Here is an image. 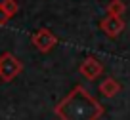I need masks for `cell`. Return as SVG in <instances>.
Instances as JSON below:
<instances>
[{
	"mask_svg": "<svg viewBox=\"0 0 130 120\" xmlns=\"http://www.w3.org/2000/svg\"><path fill=\"white\" fill-rule=\"evenodd\" d=\"M54 114L59 120H100L103 116V105L94 99L84 86L77 84L54 107Z\"/></svg>",
	"mask_w": 130,
	"mask_h": 120,
	"instance_id": "1",
	"label": "cell"
},
{
	"mask_svg": "<svg viewBox=\"0 0 130 120\" xmlns=\"http://www.w3.org/2000/svg\"><path fill=\"white\" fill-rule=\"evenodd\" d=\"M21 71H23V63L12 52H4L0 55V78L4 82H12L15 76L21 74Z\"/></svg>",
	"mask_w": 130,
	"mask_h": 120,
	"instance_id": "2",
	"label": "cell"
},
{
	"mask_svg": "<svg viewBox=\"0 0 130 120\" xmlns=\"http://www.w3.org/2000/svg\"><path fill=\"white\" fill-rule=\"evenodd\" d=\"M31 42H32V46H35L38 52L48 53V52H52V50L56 48V44H57V36L54 34L50 29L42 27V29H38V31L31 36Z\"/></svg>",
	"mask_w": 130,
	"mask_h": 120,
	"instance_id": "3",
	"label": "cell"
},
{
	"mask_svg": "<svg viewBox=\"0 0 130 120\" xmlns=\"http://www.w3.org/2000/svg\"><path fill=\"white\" fill-rule=\"evenodd\" d=\"M78 72H80V74L84 76L86 80H96L98 76H102L103 65H102V61L98 59V57L88 55V57H86V59L80 63V67H78Z\"/></svg>",
	"mask_w": 130,
	"mask_h": 120,
	"instance_id": "4",
	"label": "cell"
},
{
	"mask_svg": "<svg viewBox=\"0 0 130 120\" xmlns=\"http://www.w3.org/2000/svg\"><path fill=\"white\" fill-rule=\"evenodd\" d=\"M100 29L105 32L109 38H117L122 31H124V19L121 15H107L100 21Z\"/></svg>",
	"mask_w": 130,
	"mask_h": 120,
	"instance_id": "5",
	"label": "cell"
},
{
	"mask_svg": "<svg viewBox=\"0 0 130 120\" xmlns=\"http://www.w3.org/2000/svg\"><path fill=\"white\" fill-rule=\"evenodd\" d=\"M122 90L121 82L119 80H115L113 76H107V78L102 80V84H100V92H102L103 97H115L119 92Z\"/></svg>",
	"mask_w": 130,
	"mask_h": 120,
	"instance_id": "6",
	"label": "cell"
},
{
	"mask_svg": "<svg viewBox=\"0 0 130 120\" xmlns=\"http://www.w3.org/2000/svg\"><path fill=\"white\" fill-rule=\"evenodd\" d=\"M105 12L107 15H122L126 12V4L122 0H109L105 6Z\"/></svg>",
	"mask_w": 130,
	"mask_h": 120,
	"instance_id": "7",
	"label": "cell"
},
{
	"mask_svg": "<svg viewBox=\"0 0 130 120\" xmlns=\"http://www.w3.org/2000/svg\"><path fill=\"white\" fill-rule=\"evenodd\" d=\"M0 4H2V8H4L6 12H8L10 17H13L17 12H19V4H17V0H2Z\"/></svg>",
	"mask_w": 130,
	"mask_h": 120,
	"instance_id": "8",
	"label": "cell"
},
{
	"mask_svg": "<svg viewBox=\"0 0 130 120\" xmlns=\"http://www.w3.org/2000/svg\"><path fill=\"white\" fill-rule=\"evenodd\" d=\"M8 19H10L8 12H6V10L2 8V4H0V27H4V25L8 23Z\"/></svg>",
	"mask_w": 130,
	"mask_h": 120,
	"instance_id": "9",
	"label": "cell"
}]
</instances>
